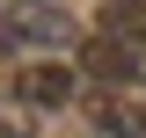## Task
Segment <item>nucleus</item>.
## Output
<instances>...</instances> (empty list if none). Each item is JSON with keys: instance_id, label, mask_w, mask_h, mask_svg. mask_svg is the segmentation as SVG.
<instances>
[{"instance_id": "nucleus-1", "label": "nucleus", "mask_w": 146, "mask_h": 138, "mask_svg": "<svg viewBox=\"0 0 146 138\" xmlns=\"http://www.w3.org/2000/svg\"><path fill=\"white\" fill-rule=\"evenodd\" d=\"M7 36H15V44H51V51H66V44H80V22H73L58 0H15V7H7Z\"/></svg>"}, {"instance_id": "nucleus-2", "label": "nucleus", "mask_w": 146, "mask_h": 138, "mask_svg": "<svg viewBox=\"0 0 146 138\" xmlns=\"http://www.w3.org/2000/svg\"><path fill=\"white\" fill-rule=\"evenodd\" d=\"M73 95H80V73L58 66V58H36V66L15 73V102H22V109H66Z\"/></svg>"}, {"instance_id": "nucleus-3", "label": "nucleus", "mask_w": 146, "mask_h": 138, "mask_svg": "<svg viewBox=\"0 0 146 138\" xmlns=\"http://www.w3.org/2000/svg\"><path fill=\"white\" fill-rule=\"evenodd\" d=\"M80 66H88L102 87H131V80H146V58L124 51L117 36H88V44H80Z\"/></svg>"}, {"instance_id": "nucleus-4", "label": "nucleus", "mask_w": 146, "mask_h": 138, "mask_svg": "<svg viewBox=\"0 0 146 138\" xmlns=\"http://www.w3.org/2000/svg\"><path fill=\"white\" fill-rule=\"evenodd\" d=\"M102 36L146 58V0H102Z\"/></svg>"}, {"instance_id": "nucleus-5", "label": "nucleus", "mask_w": 146, "mask_h": 138, "mask_svg": "<svg viewBox=\"0 0 146 138\" xmlns=\"http://www.w3.org/2000/svg\"><path fill=\"white\" fill-rule=\"evenodd\" d=\"M0 138H36V124L29 116H0Z\"/></svg>"}, {"instance_id": "nucleus-6", "label": "nucleus", "mask_w": 146, "mask_h": 138, "mask_svg": "<svg viewBox=\"0 0 146 138\" xmlns=\"http://www.w3.org/2000/svg\"><path fill=\"white\" fill-rule=\"evenodd\" d=\"M7 51H15V36H7V22H0V58H7Z\"/></svg>"}, {"instance_id": "nucleus-7", "label": "nucleus", "mask_w": 146, "mask_h": 138, "mask_svg": "<svg viewBox=\"0 0 146 138\" xmlns=\"http://www.w3.org/2000/svg\"><path fill=\"white\" fill-rule=\"evenodd\" d=\"M73 138H110V131H95V124H88V131H73Z\"/></svg>"}]
</instances>
